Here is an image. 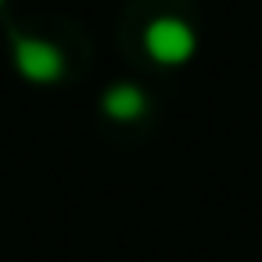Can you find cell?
<instances>
[{
  "label": "cell",
  "mask_w": 262,
  "mask_h": 262,
  "mask_svg": "<svg viewBox=\"0 0 262 262\" xmlns=\"http://www.w3.org/2000/svg\"><path fill=\"white\" fill-rule=\"evenodd\" d=\"M194 29L180 18H155L147 29H144V47L147 54L158 61V65H183L190 54H194Z\"/></svg>",
  "instance_id": "1"
},
{
  "label": "cell",
  "mask_w": 262,
  "mask_h": 262,
  "mask_svg": "<svg viewBox=\"0 0 262 262\" xmlns=\"http://www.w3.org/2000/svg\"><path fill=\"white\" fill-rule=\"evenodd\" d=\"M15 69L33 83H54L65 72V58L54 43L36 36H15Z\"/></svg>",
  "instance_id": "2"
},
{
  "label": "cell",
  "mask_w": 262,
  "mask_h": 262,
  "mask_svg": "<svg viewBox=\"0 0 262 262\" xmlns=\"http://www.w3.org/2000/svg\"><path fill=\"white\" fill-rule=\"evenodd\" d=\"M101 108H104L108 119H115V122H129V119H140V115H144L147 97H144V90L133 86V83H115V86L104 90Z\"/></svg>",
  "instance_id": "3"
},
{
  "label": "cell",
  "mask_w": 262,
  "mask_h": 262,
  "mask_svg": "<svg viewBox=\"0 0 262 262\" xmlns=\"http://www.w3.org/2000/svg\"><path fill=\"white\" fill-rule=\"evenodd\" d=\"M0 4H4V0H0Z\"/></svg>",
  "instance_id": "4"
}]
</instances>
